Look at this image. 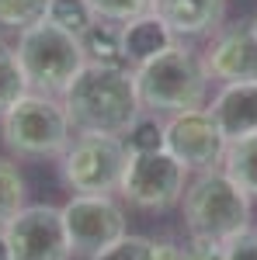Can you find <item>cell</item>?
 <instances>
[{
	"instance_id": "obj_21",
	"label": "cell",
	"mask_w": 257,
	"mask_h": 260,
	"mask_svg": "<svg viewBox=\"0 0 257 260\" xmlns=\"http://www.w3.org/2000/svg\"><path fill=\"white\" fill-rule=\"evenodd\" d=\"M45 21H52L56 28H63V31H70V35L80 39L94 24V11L87 7V0H49Z\"/></svg>"
},
{
	"instance_id": "obj_5",
	"label": "cell",
	"mask_w": 257,
	"mask_h": 260,
	"mask_svg": "<svg viewBox=\"0 0 257 260\" xmlns=\"http://www.w3.org/2000/svg\"><path fill=\"white\" fill-rule=\"evenodd\" d=\"M181 205H184V225L191 229V236L226 243L250 225V194L226 177L222 167L202 170L184 187Z\"/></svg>"
},
{
	"instance_id": "obj_26",
	"label": "cell",
	"mask_w": 257,
	"mask_h": 260,
	"mask_svg": "<svg viewBox=\"0 0 257 260\" xmlns=\"http://www.w3.org/2000/svg\"><path fill=\"white\" fill-rule=\"evenodd\" d=\"M0 260H11V253H7V243H4V233H0Z\"/></svg>"
},
{
	"instance_id": "obj_17",
	"label": "cell",
	"mask_w": 257,
	"mask_h": 260,
	"mask_svg": "<svg viewBox=\"0 0 257 260\" xmlns=\"http://www.w3.org/2000/svg\"><path fill=\"white\" fill-rule=\"evenodd\" d=\"M178 257V246L174 243H157V240H146V236H122L115 240L108 250H101L98 257L91 260H174Z\"/></svg>"
},
{
	"instance_id": "obj_25",
	"label": "cell",
	"mask_w": 257,
	"mask_h": 260,
	"mask_svg": "<svg viewBox=\"0 0 257 260\" xmlns=\"http://www.w3.org/2000/svg\"><path fill=\"white\" fill-rule=\"evenodd\" d=\"M222 246H226V260H257V225L240 229Z\"/></svg>"
},
{
	"instance_id": "obj_18",
	"label": "cell",
	"mask_w": 257,
	"mask_h": 260,
	"mask_svg": "<svg viewBox=\"0 0 257 260\" xmlns=\"http://www.w3.org/2000/svg\"><path fill=\"white\" fill-rule=\"evenodd\" d=\"M21 208H24V177L14 160L0 156V233Z\"/></svg>"
},
{
	"instance_id": "obj_11",
	"label": "cell",
	"mask_w": 257,
	"mask_h": 260,
	"mask_svg": "<svg viewBox=\"0 0 257 260\" xmlns=\"http://www.w3.org/2000/svg\"><path fill=\"white\" fill-rule=\"evenodd\" d=\"M205 73L219 83H257V35L250 24L219 28L212 45L205 49Z\"/></svg>"
},
{
	"instance_id": "obj_13",
	"label": "cell",
	"mask_w": 257,
	"mask_h": 260,
	"mask_svg": "<svg viewBox=\"0 0 257 260\" xmlns=\"http://www.w3.org/2000/svg\"><path fill=\"white\" fill-rule=\"evenodd\" d=\"M153 14L174 31V39H205L219 31L226 0H153Z\"/></svg>"
},
{
	"instance_id": "obj_7",
	"label": "cell",
	"mask_w": 257,
	"mask_h": 260,
	"mask_svg": "<svg viewBox=\"0 0 257 260\" xmlns=\"http://www.w3.org/2000/svg\"><path fill=\"white\" fill-rule=\"evenodd\" d=\"M184 180H188V167H181L167 149L139 153V156L129 153L119 194L142 212H167L184 198V187H188Z\"/></svg>"
},
{
	"instance_id": "obj_20",
	"label": "cell",
	"mask_w": 257,
	"mask_h": 260,
	"mask_svg": "<svg viewBox=\"0 0 257 260\" xmlns=\"http://www.w3.org/2000/svg\"><path fill=\"white\" fill-rule=\"evenodd\" d=\"M122 139H125V149H129L132 156H139V153H160V149H163V121H160V115H153V111H142V115L129 125V132H125Z\"/></svg>"
},
{
	"instance_id": "obj_23",
	"label": "cell",
	"mask_w": 257,
	"mask_h": 260,
	"mask_svg": "<svg viewBox=\"0 0 257 260\" xmlns=\"http://www.w3.org/2000/svg\"><path fill=\"white\" fill-rule=\"evenodd\" d=\"M87 7L94 11V18L101 21H115V24H125L132 18H142L153 11V0H87Z\"/></svg>"
},
{
	"instance_id": "obj_3",
	"label": "cell",
	"mask_w": 257,
	"mask_h": 260,
	"mask_svg": "<svg viewBox=\"0 0 257 260\" xmlns=\"http://www.w3.org/2000/svg\"><path fill=\"white\" fill-rule=\"evenodd\" d=\"M0 139L21 160H60L73 139V125L60 98L28 90L0 111Z\"/></svg>"
},
{
	"instance_id": "obj_10",
	"label": "cell",
	"mask_w": 257,
	"mask_h": 260,
	"mask_svg": "<svg viewBox=\"0 0 257 260\" xmlns=\"http://www.w3.org/2000/svg\"><path fill=\"white\" fill-rule=\"evenodd\" d=\"M226 146L230 142L222 139L219 125L212 121L209 108H198V111H181V115H170L163 121V149L188 170H216L222 167V156H226Z\"/></svg>"
},
{
	"instance_id": "obj_8",
	"label": "cell",
	"mask_w": 257,
	"mask_h": 260,
	"mask_svg": "<svg viewBox=\"0 0 257 260\" xmlns=\"http://www.w3.org/2000/svg\"><path fill=\"white\" fill-rule=\"evenodd\" d=\"M73 257H98L125 236V212L111 194H73L60 208Z\"/></svg>"
},
{
	"instance_id": "obj_9",
	"label": "cell",
	"mask_w": 257,
	"mask_h": 260,
	"mask_svg": "<svg viewBox=\"0 0 257 260\" xmlns=\"http://www.w3.org/2000/svg\"><path fill=\"white\" fill-rule=\"evenodd\" d=\"M11 260H73L63 212L56 205H24L4 229Z\"/></svg>"
},
{
	"instance_id": "obj_19",
	"label": "cell",
	"mask_w": 257,
	"mask_h": 260,
	"mask_svg": "<svg viewBox=\"0 0 257 260\" xmlns=\"http://www.w3.org/2000/svg\"><path fill=\"white\" fill-rule=\"evenodd\" d=\"M21 94H28V80L18 62V49L0 39V111H7Z\"/></svg>"
},
{
	"instance_id": "obj_12",
	"label": "cell",
	"mask_w": 257,
	"mask_h": 260,
	"mask_svg": "<svg viewBox=\"0 0 257 260\" xmlns=\"http://www.w3.org/2000/svg\"><path fill=\"white\" fill-rule=\"evenodd\" d=\"M209 115L226 142L257 136V83H222L209 104Z\"/></svg>"
},
{
	"instance_id": "obj_27",
	"label": "cell",
	"mask_w": 257,
	"mask_h": 260,
	"mask_svg": "<svg viewBox=\"0 0 257 260\" xmlns=\"http://www.w3.org/2000/svg\"><path fill=\"white\" fill-rule=\"evenodd\" d=\"M250 31H254V35H257V14H254V18H250Z\"/></svg>"
},
{
	"instance_id": "obj_14",
	"label": "cell",
	"mask_w": 257,
	"mask_h": 260,
	"mask_svg": "<svg viewBox=\"0 0 257 260\" xmlns=\"http://www.w3.org/2000/svg\"><path fill=\"white\" fill-rule=\"evenodd\" d=\"M174 31L163 24V21L150 11V14H142V18H132L122 24V62L125 66H142L146 59H153L160 56L167 45H174Z\"/></svg>"
},
{
	"instance_id": "obj_16",
	"label": "cell",
	"mask_w": 257,
	"mask_h": 260,
	"mask_svg": "<svg viewBox=\"0 0 257 260\" xmlns=\"http://www.w3.org/2000/svg\"><path fill=\"white\" fill-rule=\"evenodd\" d=\"M80 45L91 62H122V24L94 18V24L80 35Z\"/></svg>"
},
{
	"instance_id": "obj_4",
	"label": "cell",
	"mask_w": 257,
	"mask_h": 260,
	"mask_svg": "<svg viewBox=\"0 0 257 260\" xmlns=\"http://www.w3.org/2000/svg\"><path fill=\"white\" fill-rule=\"evenodd\" d=\"M14 49H18V62L24 70L28 90L52 94V98H63V90L73 83V77L87 62L77 35L56 28L45 18L39 24H32V28L18 31V45Z\"/></svg>"
},
{
	"instance_id": "obj_2",
	"label": "cell",
	"mask_w": 257,
	"mask_h": 260,
	"mask_svg": "<svg viewBox=\"0 0 257 260\" xmlns=\"http://www.w3.org/2000/svg\"><path fill=\"white\" fill-rule=\"evenodd\" d=\"M136 90L142 111H153V115L198 111L205 108L209 98V73L191 45L174 42L160 56L136 66Z\"/></svg>"
},
{
	"instance_id": "obj_24",
	"label": "cell",
	"mask_w": 257,
	"mask_h": 260,
	"mask_svg": "<svg viewBox=\"0 0 257 260\" xmlns=\"http://www.w3.org/2000/svg\"><path fill=\"white\" fill-rule=\"evenodd\" d=\"M174 260H226V246L209 236H191L184 246H178Z\"/></svg>"
},
{
	"instance_id": "obj_1",
	"label": "cell",
	"mask_w": 257,
	"mask_h": 260,
	"mask_svg": "<svg viewBox=\"0 0 257 260\" xmlns=\"http://www.w3.org/2000/svg\"><path fill=\"white\" fill-rule=\"evenodd\" d=\"M63 108L77 132L125 136L142 115L136 90V70L125 62H83L73 83L63 90Z\"/></svg>"
},
{
	"instance_id": "obj_15",
	"label": "cell",
	"mask_w": 257,
	"mask_h": 260,
	"mask_svg": "<svg viewBox=\"0 0 257 260\" xmlns=\"http://www.w3.org/2000/svg\"><path fill=\"white\" fill-rule=\"evenodd\" d=\"M222 170L237 187H243L250 198H257V136L230 142L226 156H222Z\"/></svg>"
},
{
	"instance_id": "obj_6",
	"label": "cell",
	"mask_w": 257,
	"mask_h": 260,
	"mask_svg": "<svg viewBox=\"0 0 257 260\" xmlns=\"http://www.w3.org/2000/svg\"><path fill=\"white\" fill-rule=\"evenodd\" d=\"M129 149L122 136L77 132L60 156V177L73 194H119Z\"/></svg>"
},
{
	"instance_id": "obj_22",
	"label": "cell",
	"mask_w": 257,
	"mask_h": 260,
	"mask_svg": "<svg viewBox=\"0 0 257 260\" xmlns=\"http://www.w3.org/2000/svg\"><path fill=\"white\" fill-rule=\"evenodd\" d=\"M45 11H49V0H0V28L24 31V28L39 24Z\"/></svg>"
}]
</instances>
